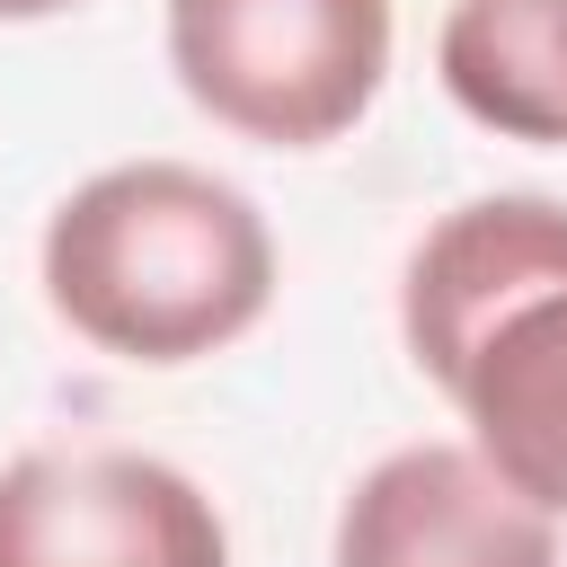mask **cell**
<instances>
[{"instance_id":"3","label":"cell","mask_w":567,"mask_h":567,"mask_svg":"<svg viewBox=\"0 0 567 567\" xmlns=\"http://www.w3.org/2000/svg\"><path fill=\"white\" fill-rule=\"evenodd\" d=\"M168 71L239 142L319 151L390 80V0H168Z\"/></svg>"},{"instance_id":"7","label":"cell","mask_w":567,"mask_h":567,"mask_svg":"<svg viewBox=\"0 0 567 567\" xmlns=\"http://www.w3.org/2000/svg\"><path fill=\"white\" fill-rule=\"evenodd\" d=\"M62 9H80V0H0V18H62Z\"/></svg>"},{"instance_id":"6","label":"cell","mask_w":567,"mask_h":567,"mask_svg":"<svg viewBox=\"0 0 567 567\" xmlns=\"http://www.w3.org/2000/svg\"><path fill=\"white\" fill-rule=\"evenodd\" d=\"M434 71L470 124L567 151V0H452Z\"/></svg>"},{"instance_id":"1","label":"cell","mask_w":567,"mask_h":567,"mask_svg":"<svg viewBox=\"0 0 567 567\" xmlns=\"http://www.w3.org/2000/svg\"><path fill=\"white\" fill-rule=\"evenodd\" d=\"M399 337L461 408L478 461L567 514V204L478 195L443 213L408 248Z\"/></svg>"},{"instance_id":"4","label":"cell","mask_w":567,"mask_h":567,"mask_svg":"<svg viewBox=\"0 0 567 567\" xmlns=\"http://www.w3.org/2000/svg\"><path fill=\"white\" fill-rule=\"evenodd\" d=\"M0 567H230V532L177 461L71 443L0 470Z\"/></svg>"},{"instance_id":"2","label":"cell","mask_w":567,"mask_h":567,"mask_svg":"<svg viewBox=\"0 0 567 567\" xmlns=\"http://www.w3.org/2000/svg\"><path fill=\"white\" fill-rule=\"evenodd\" d=\"M44 301L115 363H195L266 319L275 230L195 159H115L53 204Z\"/></svg>"},{"instance_id":"5","label":"cell","mask_w":567,"mask_h":567,"mask_svg":"<svg viewBox=\"0 0 567 567\" xmlns=\"http://www.w3.org/2000/svg\"><path fill=\"white\" fill-rule=\"evenodd\" d=\"M337 567H558V514L505 487L478 443H399L354 478Z\"/></svg>"}]
</instances>
